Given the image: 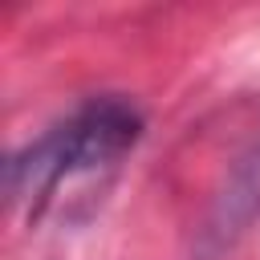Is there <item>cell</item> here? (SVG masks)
Masks as SVG:
<instances>
[{
	"label": "cell",
	"mask_w": 260,
	"mask_h": 260,
	"mask_svg": "<svg viewBox=\"0 0 260 260\" xmlns=\"http://www.w3.org/2000/svg\"><path fill=\"white\" fill-rule=\"evenodd\" d=\"M142 134V114L122 93H102L77 106L32 146L16 150L4 167L8 199H45L61 179L118 162Z\"/></svg>",
	"instance_id": "6da1fadb"
}]
</instances>
